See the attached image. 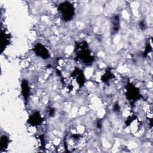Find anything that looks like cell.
<instances>
[{
	"label": "cell",
	"mask_w": 153,
	"mask_h": 153,
	"mask_svg": "<svg viewBox=\"0 0 153 153\" xmlns=\"http://www.w3.org/2000/svg\"><path fill=\"white\" fill-rule=\"evenodd\" d=\"M58 10L62 15V19L65 22L71 20L75 13V9L72 4L69 2H63L58 6Z\"/></svg>",
	"instance_id": "7a4b0ae2"
},
{
	"label": "cell",
	"mask_w": 153,
	"mask_h": 153,
	"mask_svg": "<svg viewBox=\"0 0 153 153\" xmlns=\"http://www.w3.org/2000/svg\"><path fill=\"white\" fill-rule=\"evenodd\" d=\"M8 138L6 136H3L1 139V148H6L8 146Z\"/></svg>",
	"instance_id": "ba28073f"
},
{
	"label": "cell",
	"mask_w": 153,
	"mask_h": 153,
	"mask_svg": "<svg viewBox=\"0 0 153 153\" xmlns=\"http://www.w3.org/2000/svg\"><path fill=\"white\" fill-rule=\"evenodd\" d=\"M22 94L23 96L24 99L26 101L27 100V97L29 94V88L28 86V83L26 81L23 80L22 83Z\"/></svg>",
	"instance_id": "8992f818"
},
{
	"label": "cell",
	"mask_w": 153,
	"mask_h": 153,
	"mask_svg": "<svg viewBox=\"0 0 153 153\" xmlns=\"http://www.w3.org/2000/svg\"><path fill=\"white\" fill-rule=\"evenodd\" d=\"M76 48L78 50L76 57L80 59L85 65H90L94 61V57L90 54L87 42L82 41L76 44Z\"/></svg>",
	"instance_id": "6da1fadb"
},
{
	"label": "cell",
	"mask_w": 153,
	"mask_h": 153,
	"mask_svg": "<svg viewBox=\"0 0 153 153\" xmlns=\"http://www.w3.org/2000/svg\"><path fill=\"white\" fill-rule=\"evenodd\" d=\"M33 50L38 56H40L44 59H47L50 57V54L48 50L41 44H37L35 45Z\"/></svg>",
	"instance_id": "277c9868"
},
{
	"label": "cell",
	"mask_w": 153,
	"mask_h": 153,
	"mask_svg": "<svg viewBox=\"0 0 153 153\" xmlns=\"http://www.w3.org/2000/svg\"><path fill=\"white\" fill-rule=\"evenodd\" d=\"M112 25H113V30L114 32H116L118 30L119 28V19H118V16H115L113 18V22H112Z\"/></svg>",
	"instance_id": "52a82bcc"
},
{
	"label": "cell",
	"mask_w": 153,
	"mask_h": 153,
	"mask_svg": "<svg viewBox=\"0 0 153 153\" xmlns=\"http://www.w3.org/2000/svg\"><path fill=\"white\" fill-rule=\"evenodd\" d=\"M28 122L32 126H36L40 125L42 122V118H41L39 113L38 112H35L32 114L28 120Z\"/></svg>",
	"instance_id": "5b68a950"
},
{
	"label": "cell",
	"mask_w": 153,
	"mask_h": 153,
	"mask_svg": "<svg viewBox=\"0 0 153 153\" xmlns=\"http://www.w3.org/2000/svg\"><path fill=\"white\" fill-rule=\"evenodd\" d=\"M126 95L128 99L133 101H136V100L139 99L140 96L138 88L131 84H128L127 85Z\"/></svg>",
	"instance_id": "3957f363"
}]
</instances>
